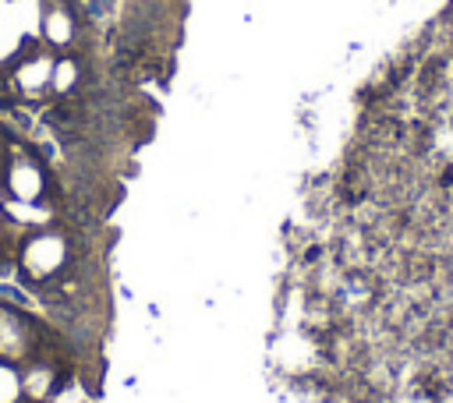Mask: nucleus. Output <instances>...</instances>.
<instances>
[{
  "label": "nucleus",
  "instance_id": "obj_1",
  "mask_svg": "<svg viewBox=\"0 0 453 403\" xmlns=\"http://www.w3.org/2000/svg\"><path fill=\"white\" fill-rule=\"evenodd\" d=\"M71 247H74V240L60 226H46V230L32 233L25 240V247L18 251V269L14 272H18L21 286H28V293H32L35 286L60 276L71 262Z\"/></svg>",
  "mask_w": 453,
  "mask_h": 403
},
{
  "label": "nucleus",
  "instance_id": "obj_2",
  "mask_svg": "<svg viewBox=\"0 0 453 403\" xmlns=\"http://www.w3.org/2000/svg\"><path fill=\"white\" fill-rule=\"evenodd\" d=\"M78 32H81L78 14H74L64 0H50V4L42 7V18H39V39H42L46 46H53L57 53H71Z\"/></svg>",
  "mask_w": 453,
  "mask_h": 403
},
{
  "label": "nucleus",
  "instance_id": "obj_3",
  "mask_svg": "<svg viewBox=\"0 0 453 403\" xmlns=\"http://www.w3.org/2000/svg\"><path fill=\"white\" fill-rule=\"evenodd\" d=\"M21 399L25 403H50V396L57 392L60 378H64V368L42 361V357H28L21 368Z\"/></svg>",
  "mask_w": 453,
  "mask_h": 403
},
{
  "label": "nucleus",
  "instance_id": "obj_4",
  "mask_svg": "<svg viewBox=\"0 0 453 403\" xmlns=\"http://www.w3.org/2000/svg\"><path fill=\"white\" fill-rule=\"evenodd\" d=\"M85 81V64L74 53H57L53 60V74H50V95L64 99V95H78Z\"/></svg>",
  "mask_w": 453,
  "mask_h": 403
},
{
  "label": "nucleus",
  "instance_id": "obj_5",
  "mask_svg": "<svg viewBox=\"0 0 453 403\" xmlns=\"http://www.w3.org/2000/svg\"><path fill=\"white\" fill-rule=\"evenodd\" d=\"M4 198H7V194H4V191H0V205H4Z\"/></svg>",
  "mask_w": 453,
  "mask_h": 403
}]
</instances>
